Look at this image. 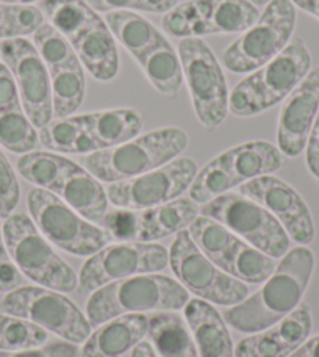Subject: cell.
<instances>
[{"label":"cell","instance_id":"cell-10","mask_svg":"<svg viewBox=\"0 0 319 357\" xmlns=\"http://www.w3.org/2000/svg\"><path fill=\"white\" fill-rule=\"evenodd\" d=\"M5 314L24 318L69 343L85 342L91 324L71 299L46 287H19L0 301Z\"/></svg>","mask_w":319,"mask_h":357},{"label":"cell","instance_id":"cell-48","mask_svg":"<svg viewBox=\"0 0 319 357\" xmlns=\"http://www.w3.org/2000/svg\"><path fill=\"white\" fill-rule=\"evenodd\" d=\"M288 357H319V335L313 337V339L310 340H305L302 345Z\"/></svg>","mask_w":319,"mask_h":357},{"label":"cell","instance_id":"cell-13","mask_svg":"<svg viewBox=\"0 0 319 357\" xmlns=\"http://www.w3.org/2000/svg\"><path fill=\"white\" fill-rule=\"evenodd\" d=\"M196 174L197 165L193 158L177 157L146 174L110 183L107 190L108 201L114 207L132 212L162 206L189 190Z\"/></svg>","mask_w":319,"mask_h":357},{"label":"cell","instance_id":"cell-35","mask_svg":"<svg viewBox=\"0 0 319 357\" xmlns=\"http://www.w3.org/2000/svg\"><path fill=\"white\" fill-rule=\"evenodd\" d=\"M40 135L22 105L0 110V144L13 154H29L36 149Z\"/></svg>","mask_w":319,"mask_h":357},{"label":"cell","instance_id":"cell-15","mask_svg":"<svg viewBox=\"0 0 319 357\" xmlns=\"http://www.w3.org/2000/svg\"><path fill=\"white\" fill-rule=\"evenodd\" d=\"M197 204L189 197H177V199L162 204V206L138 210H123L111 215L108 220V231L113 237L125 238L130 241H141V243H154L171 235L189 227L199 213Z\"/></svg>","mask_w":319,"mask_h":357},{"label":"cell","instance_id":"cell-6","mask_svg":"<svg viewBox=\"0 0 319 357\" xmlns=\"http://www.w3.org/2000/svg\"><path fill=\"white\" fill-rule=\"evenodd\" d=\"M27 206L31 220L44 238L68 254L93 256L113 240V234L108 229L83 218L52 191L30 190Z\"/></svg>","mask_w":319,"mask_h":357},{"label":"cell","instance_id":"cell-50","mask_svg":"<svg viewBox=\"0 0 319 357\" xmlns=\"http://www.w3.org/2000/svg\"><path fill=\"white\" fill-rule=\"evenodd\" d=\"M130 357H158V354L154 349V347H152L150 342L141 340L135 348L132 349Z\"/></svg>","mask_w":319,"mask_h":357},{"label":"cell","instance_id":"cell-30","mask_svg":"<svg viewBox=\"0 0 319 357\" xmlns=\"http://www.w3.org/2000/svg\"><path fill=\"white\" fill-rule=\"evenodd\" d=\"M258 17V6L249 0H210V11L201 36L244 33Z\"/></svg>","mask_w":319,"mask_h":357},{"label":"cell","instance_id":"cell-39","mask_svg":"<svg viewBox=\"0 0 319 357\" xmlns=\"http://www.w3.org/2000/svg\"><path fill=\"white\" fill-rule=\"evenodd\" d=\"M44 24V15L33 5L0 2V40L31 35Z\"/></svg>","mask_w":319,"mask_h":357},{"label":"cell","instance_id":"cell-49","mask_svg":"<svg viewBox=\"0 0 319 357\" xmlns=\"http://www.w3.org/2000/svg\"><path fill=\"white\" fill-rule=\"evenodd\" d=\"M293 5L301 8L307 15L316 17L319 21V0H291Z\"/></svg>","mask_w":319,"mask_h":357},{"label":"cell","instance_id":"cell-40","mask_svg":"<svg viewBox=\"0 0 319 357\" xmlns=\"http://www.w3.org/2000/svg\"><path fill=\"white\" fill-rule=\"evenodd\" d=\"M33 36L35 47L49 71L77 60L71 41L65 35H61L52 24H42Z\"/></svg>","mask_w":319,"mask_h":357},{"label":"cell","instance_id":"cell-46","mask_svg":"<svg viewBox=\"0 0 319 357\" xmlns=\"http://www.w3.org/2000/svg\"><path fill=\"white\" fill-rule=\"evenodd\" d=\"M95 11H118V10H139L141 0H86Z\"/></svg>","mask_w":319,"mask_h":357},{"label":"cell","instance_id":"cell-31","mask_svg":"<svg viewBox=\"0 0 319 357\" xmlns=\"http://www.w3.org/2000/svg\"><path fill=\"white\" fill-rule=\"evenodd\" d=\"M50 89H52L54 118H69L77 112L85 99V71L80 60L65 66L50 69Z\"/></svg>","mask_w":319,"mask_h":357},{"label":"cell","instance_id":"cell-23","mask_svg":"<svg viewBox=\"0 0 319 357\" xmlns=\"http://www.w3.org/2000/svg\"><path fill=\"white\" fill-rule=\"evenodd\" d=\"M72 47L81 66L99 82H110L119 71L118 46L107 24L93 27L74 40Z\"/></svg>","mask_w":319,"mask_h":357},{"label":"cell","instance_id":"cell-42","mask_svg":"<svg viewBox=\"0 0 319 357\" xmlns=\"http://www.w3.org/2000/svg\"><path fill=\"white\" fill-rule=\"evenodd\" d=\"M24 274L13 262L8 250H6L3 229L0 226V291L8 293L22 287Z\"/></svg>","mask_w":319,"mask_h":357},{"label":"cell","instance_id":"cell-17","mask_svg":"<svg viewBox=\"0 0 319 357\" xmlns=\"http://www.w3.org/2000/svg\"><path fill=\"white\" fill-rule=\"evenodd\" d=\"M319 113V66L310 69L295 91L285 99L277 123V146L286 157H297L307 142Z\"/></svg>","mask_w":319,"mask_h":357},{"label":"cell","instance_id":"cell-7","mask_svg":"<svg viewBox=\"0 0 319 357\" xmlns=\"http://www.w3.org/2000/svg\"><path fill=\"white\" fill-rule=\"evenodd\" d=\"M296 27L291 0H271L258 21L222 54V65L235 74H251L282 52Z\"/></svg>","mask_w":319,"mask_h":357},{"label":"cell","instance_id":"cell-28","mask_svg":"<svg viewBox=\"0 0 319 357\" xmlns=\"http://www.w3.org/2000/svg\"><path fill=\"white\" fill-rule=\"evenodd\" d=\"M41 8L50 24L71 43L105 22L86 0H42Z\"/></svg>","mask_w":319,"mask_h":357},{"label":"cell","instance_id":"cell-41","mask_svg":"<svg viewBox=\"0 0 319 357\" xmlns=\"http://www.w3.org/2000/svg\"><path fill=\"white\" fill-rule=\"evenodd\" d=\"M19 197H21V190L15 169L0 151V218H8L15 212Z\"/></svg>","mask_w":319,"mask_h":357},{"label":"cell","instance_id":"cell-3","mask_svg":"<svg viewBox=\"0 0 319 357\" xmlns=\"http://www.w3.org/2000/svg\"><path fill=\"white\" fill-rule=\"evenodd\" d=\"M188 148L180 127H163L144 133L116 148L95 151L80 158L81 167L100 182L129 181L169 163Z\"/></svg>","mask_w":319,"mask_h":357},{"label":"cell","instance_id":"cell-27","mask_svg":"<svg viewBox=\"0 0 319 357\" xmlns=\"http://www.w3.org/2000/svg\"><path fill=\"white\" fill-rule=\"evenodd\" d=\"M137 63L141 66L149 84L164 98H176L180 91L183 85L182 63L168 40L158 44Z\"/></svg>","mask_w":319,"mask_h":357},{"label":"cell","instance_id":"cell-11","mask_svg":"<svg viewBox=\"0 0 319 357\" xmlns=\"http://www.w3.org/2000/svg\"><path fill=\"white\" fill-rule=\"evenodd\" d=\"M169 265L185 290L210 304L232 307L249 295V287L244 282L222 271L203 256L187 229L178 232L172 241Z\"/></svg>","mask_w":319,"mask_h":357},{"label":"cell","instance_id":"cell-9","mask_svg":"<svg viewBox=\"0 0 319 357\" xmlns=\"http://www.w3.org/2000/svg\"><path fill=\"white\" fill-rule=\"evenodd\" d=\"M199 212L216 220L246 243L272 259L290 251V237L271 212L241 193H226L203 204Z\"/></svg>","mask_w":319,"mask_h":357},{"label":"cell","instance_id":"cell-2","mask_svg":"<svg viewBox=\"0 0 319 357\" xmlns=\"http://www.w3.org/2000/svg\"><path fill=\"white\" fill-rule=\"evenodd\" d=\"M188 301V291L174 279L157 273L139 274L93 291L86 303V318L98 328L120 315L180 310Z\"/></svg>","mask_w":319,"mask_h":357},{"label":"cell","instance_id":"cell-18","mask_svg":"<svg viewBox=\"0 0 319 357\" xmlns=\"http://www.w3.org/2000/svg\"><path fill=\"white\" fill-rule=\"evenodd\" d=\"M311 328V310L301 303L274 326L240 340L235 357H288L309 339Z\"/></svg>","mask_w":319,"mask_h":357},{"label":"cell","instance_id":"cell-21","mask_svg":"<svg viewBox=\"0 0 319 357\" xmlns=\"http://www.w3.org/2000/svg\"><path fill=\"white\" fill-rule=\"evenodd\" d=\"M237 187L261 176L276 173L283 165V154L267 142H247L218 155Z\"/></svg>","mask_w":319,"mask_h":357},{"label":"cell","instance_id":"cell-44","mask_svg":"<svg viewBox=\"0 0 319 357\" xmlns=\"http://www.w3.org/2000/svg\"><path fill=\"white\" fill-rule=\"evenodd\" d=\"M21 105L15 75L5 63H0V110Z\"/></svg>","mask_w":319,"mask_h":357},{"label":"cell","instance_id":"cell-36","mask_svg":"<svg viewBox=\"0 0 319 357\" xmlns=\"http://www.w3.org/2000/svg\"><path fill=\"white\" fill-rule=\"evenodd\" d=\"M210 11V0H187L178 3L163 17L162 27L166 33L180 38H201L202 27Z\"/></svg>","mask_w":319,"mask_h":357},{"label":"cell","instance_id":"cell-14","mask_svg":"<svg viewBox=\"0 0 319 357\" xmlns=\"http://www.w3.org/2000/svg\"><path fill=\"white\" fill-rule=\"evenodd\" d=\"M2 59L15 75L19 98L25 114L36 129H42L54 119L52 89L49 69L40 54L25 38H11L0 43Z\"/></svg>","mask_w":319,"mask_h":357},{"label":"cell","instance_id":"cell-19","mask_svg":"<svg viewBox=\"0 0 319 357\" xmlns=\"http://www.w3.org/2000/svg\"><path fill=\"white\" fill-rule=\"evenodd\" d=\"M148 328L149 318L144 314L113 318L89 334L80 357H123L148 335Z\"/></svg>","mask_w":319,"mask_h":357},{"label":"cell","instance_id":"cell-54","mask_svg":"<svg viewBox=\"0 0 319 357\" xmlns=\"http://www.w3.org/2000/svg\"><path fill=\"white\" fill-rule=\"evenodd\" d=\"M0 56H2V52H0Z\"/></svg>","mask_w":319,"mask_h":357},{"label":"cell","instance_id":"cell-53","mask_svg":"<svg viewBox=\"0 0 319 357\" xmlns=\"http://www.w3.org/2000/svg\"><path fill=\"white\" fill-rule=\"evenodd\" d=\"M2 320H3V315L0 314V324H2Z\"/></svg>","mask_w":319,"mask_h":357},{"label":"cell","instance_id":"cell-16","mask_svg":"<svg viewBox=\"0 0 319 357\" xmlns=\"http://www.w3.org/2000/svg\"><path fill=\"white\" fill-rule=\"evenodd\" d=\"M238 193L258 202L276 216L288 237L296 243L305 246L315 240L313 216L307 202L282 178L272 174L261 176L240 185Z\"/></svg>","mask_w":319,"mask_h":357},{"label":"cell","instance_id":"cell-43","mask_svg":"<svg viewBox=\"0 0 319 357\" xmlns=\"http://www.w3.org/2000/svg\"><path fill=\"white\" fill-rule=\"evenodd\" d=\"M77 345L69 342H55L22 351H0V357H77Z\"/></svg>","mask_w":319,"mask_h":357},{"label":"cell","instance_id":"cell-34","mask_svg":"<svg viewBox=\"0 0 319 357\" xmlns=\"http://www.w3.org/2000/svg\"><path fill=\"white\" fill-rule=\"evenodd\" d=\"M188 234L199 251L216 266H222L228 251L238 237L226 226L208 216H197L188 227Z\"/></svg>","mask_w":319,"mask_h":357},{"label":"cell","instance_id":"cell-12","mask_svg":"<svg viewBox=\"0 0 319 357\" xmlns=\"http://www.w3.org/2000/svg\"><path fill=\"white\" fill-rule=\"evenodd\" d=\"M169 251L157 243L123 241L102 248L83 264L79 274L81 291L91 293L120 279L164 270Z\"/></svg>","mask_w":319,"mask_h":357},{"label":"cell","instance_id":"cell-52","mask_svg":"<svg viewBox=\"0 0 319 357\" xmlns=\"http://www.w3.org/2000/svg\"><path fill=\"white\" fill-rule=\"evenodd\" d=\"M249 2H252L255 6H263V5L270 3L271 0H249Z\"/></svg>","mask_w":319,"mask_h":357},{"label":"cell","instance_id":"cell-37","mask_svg":"<svg viewBox=\"0 0 319 357\" xmlns=\"http://www.w3.org/2000/svg\"><path fill=\"white\" fill-rule=\"evenodd\" d=\"M235 187L237 185H235L233 178L219 160V157H215L201 171H197L194 181L188 190L189 199L203 206V204L228 193Z\"/></svg>","mask_w":319,"mask_h":357},{"label":"cell","instance_id":"cell-5","mask_svg":"<svg viewBox=\"0 0 319 357\" xmlns=\"http://www.w3.org/2000/svg\"><path fill=\"white\" fill-rule=\"evenodd\" d=\"M2 229L10 257L25 278L60 293L75 290L79 278L52 250L33 220L25 213H11Z\"/></svg>","mask_w":319,"mask_h":357},{"label":"cell","instance_id":"cell-26","mask_svg":"<svg viewBox=\"0 0 319 357\" xmlns=\"http://www.w3.org/2000/svg\"><path fill=\"white\" fill-rule=\"evenodd\" d=\"M148 318V337L158 357H199L193 335L180 315L155 312Z\"/></svg>","mask_w":319,"mask_h":357},{"label":"cell","instance_id":"cell-22","mask_svg":"<svg viewBox=\"0 0 319 357\" xmlns=\"http://www.w3.org/2000/svg\"><path fill=\"white\" fill-rule=\"evenodd\" d=\"M75 210L83 218L91 222H100L108 213V195L99 178L75 163V167L63 178L55 193Z\"/></svg>","mask_w":319,"mask_h":357},{"label":"cell","instance_id":"cell-1","mask_svg":"<svg viewBox=\"0 0 319 357\" xmlns=\"http://www.w3.org/2000/svg\"><path fill=\"white\" fill-rule=\"evenodd\" d=\"M315 271V254L307 246L290 250L261 289L224 312L228 326L257 334L283 320L302 303Z\"/></svg>","mask_w":319,"mask_h":357},{"label":"cell","instance_id":"cell-24","mask_svg":"<svg viewBox=\"0 0 319 357\" xmlns=\"http://www.w3.org/2000/svg\"><path fill=\"white\" fill-rule=\"evenodd\" d=\"M98 149H110L137 138L143 129V116L135 108H111L81 114Z\"/></svg>","mask_w":319,"mask_h":357},{"label":"cell","instance_id":"cell-32","mask_svg":"<svg viewBox=\"0 0 319 357\" xmlns=\"http://www.w3.org/2000/svg\"><path fill=\"white\" fill-rule=\"evenodd\" d=\"M74 167L75 162L69 158L42 151H31L29 154H24L19 157L16 163L17 173L25 181L33 183L36 188L52 191V193H55L63 178Z\"/></svg>","mask_w":319,"mask_h":357},{"label":"cell","instance_id":"cell-25","mask_svg":"<svg viewBox=\"0 0 319 357\" xmlns=\"http://www.w3.org/2000/svg\"><path fill=\"white\" fill-rule=\"evenodd\" d=\"M104 21L114 40L123 44L137 61L166 40L152 22L130 10L105 13Z\"/></svg>","mask_w":319,"mask_h":357},{"label":"cell","instance_id":"cell-8","mask_svg":"<svg viewBox=\"0 0 319 357\" xmlns=\"http://www.w3.org/2000/svg\"><path fill=\"white\" fill-rule=\"evenodd\" d=\"M178 59L197 119L205 129H216L227 118L231 98L219 60L197 36L180 40Z\"/></svg>","mask_w":319,"mask_h":357},{"label":"cell","instance_id":"cell-45","mask_svg":"<svg viewBox=\"0 0 319 357\" xmlns=\"http://www.w3.org/2000/svg\"><path fill=\"white\" fill-rule=\"evenodd\" d=\"M305 163H307L310 174L319 183V113L313 127H311L307 148H305Z\"/></svg>","mask_w":319,"mask_h":357},{"label":"cell","instance_id":"cell-38","mask_svg":"<svg viewBox=\"0 0 319 357\" xmlns=\"http://www.w3.org/2000/svg\"><path fill=\"white\" fill-rule=\"evenodd\" d=\"M47 340V331L24 318L3 315L0 324V351H22L42 347Z\"/></svg>","mask_w":319,"mask_h":357},{"label":"cell","instance_id":"cell-33","mask_svg":"<svg viewBox=\"0 0 319 357\" xmlns=\"http://www.w3.org/2000/svg\"><path fill=\"white\" fill-rule=\"evenodd\" d=\"M276 266V259L238 237L232 250L228 251L221 270L244 284H260L271 276Z\"/></svg>","mask_w":319,"mask_h":357},{"label":"cell","instance_id":"cell-20","mask_svg":"<svg viewBox=\"0 0 319 357\" xmlns=\"http://www.w3.org/2000/svg\"><path fill=\"white\" fill-rule=\"evenodd\" d=\"M185 321L196 343L199 357H235V347L227 323L213 304L189 299L185 305Z\"/></svg>","mask_w":319,"mask_h":357},{"label":"cell","instance_id":"cell-29","mask_svg":"<svg viewBox=\"0 0 319 357\" xmlns=\"http://www.w3.org/2000/svg\"><path fill=\"white\" fill-rule=\"evenodd\" d=\"M40 139L47 149L61 154L88 155L99 151L80 116L55 118L40 129Z\"/></svg>","mask_w":319,"mask_h":357},{"label":"cell","instance_id":"cell-51","mask_svg":"<svg viewBox=\"0 0 319 357\" xmlns=\"http://www.w3.org/2000/svg\"><path fill=\"white\" fill-rule=\"evenodd\" d=\"M2 3H10V5H30L38 0H0Z\"/></svg>","mask_w":319,"mask_h":357},{"label":"cell","instance_id":"cell-47","mask_svg":"<svg viewBox=\"0 0 319 357\" xmlns=\"http://www.w3.org/2000/svg\"><path fill=\"white\" fill-rule=\"evenodd\" d=\"M178 5V0H141L139 11L168 13Z\"/></svg>","mask_w":319,"mask_h":357},{"label":"cell","instance_id":"cell-4","mask_svg":"<svg viewBox=\"0 0 319 357\" xmlns=\"http://www.w3.org/2000/svg\"><path fill=\"white\" fill-rule=\"evenodd\" d=\"M311 55L302 38H293L276 59L238 82L228 98V112L249 118L285 100L305 79Z\"/></svg>","mask_w":319,"mask_h":357}]
</instances>
